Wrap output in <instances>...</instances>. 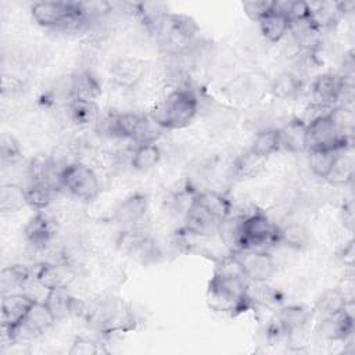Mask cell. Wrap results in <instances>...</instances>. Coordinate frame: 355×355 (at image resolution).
I'll list each match as a JSON object with an SVG mask.
<instances>
[{
	"mask_svg": "<svg viewBox=\"0 0 355 355\" xmlns=\"http://www.w3.org/2000/svg\"><path fill=\"white\" fill-rule=\"evenodd\" d=\"M343 150L338 148H329V147H316V148H309L308 153V165L312 171L313 175L318 178L326 179L329 173L331 172L336 159L338 154Z\"/></svg>",
	"mask_w": 355,
	"mask_h": 355,
	"instance_id": "22",
	"label": "cell"
},
{
	"mask_svg": "<svg viewBox=\"0 0 355 355\" xmlns=\"http://www.w3.org/2000/svg\"><path fill=\"white\" fill-rule=\"evenodd\" d=\"M146 73V62L136 57L119 58L111 67L112 82L122 89H133Z\"/></svg>",
	"mask_w": 355,
	"mask_h": 355,
	"instance_id": "16",
	"label": "cell"
},
{
	"mask_svg": "<svg viewBox=\"0 0 355 355\" xmlns=\"http://www.w3.org/2000/svg\"><path fill=\"white\" fill-rule=\"evenodd\" d=\"M161 159V150L155 143L137 144L132 153L130 165L133 169L140 172H147L157 166Z\"/></svg>",
	"mask_w": 355,
	"mask_h": 355,
	"instance_id": "29",
	"label": "cell"
},
{
	"mask_svg": "<svg viewBox=\"0 0 355 355\" xmlns=\"http://www.w3.org/2000/svg\"><path fill=\"white\" fill-rule=\"evenodd\" d=\"M233 257L248 282L266 283L276 273L273 257L262 248H240L233 251Z\"/></svg>",
	"mask_w": 355,
	"mask_h": 355,
	"instance_id": "5",
	"label": "cell"
},
{
	"mask_svg": "<svg viewBox=\"0 0 355 355\" xmlns=\"http://www.w3.org/2000/svg\"><path fill=\"white\" fill-rule=\"evenodd\" d=\"M301 80L293 72H283L272 83V93L277 98H291L300 92Z\"/></svg>",
	"mask_w": 355,
	"mask_h": 355,
	"instance_id": "34",
	"label": "cell"
},
{
	"mask_svg": "<svg viewBox=\"0 0 355 355\" xmlns=\"http://www.w3.org/2000/svg\"><path fill=\"white\" fill-rule=\"evenodd\" d=\"M309 320V311L302 305H287L283 306L277 313V324L280 326L284 336L293 337L301 334Z\"/></svg>",
	"mask_w": 355,
	"mask_h": 355,
	"instance_id": "20",
	"label": "cell"
},
{
	"mask_svg": "<svg viewBox=\"0 0 355 355\" xmlns=\"http://www.w3.org/2000/svg\"><path fill=\"white\" fill-rule=\"evenodd\" d=\"M194 200L222 222L229 216H232V212H233L232 202L218 191H214V190L200 191L194 196Z\"/></svg>",
	"mask_w": 355,
	"mask_h": 355,
	"instance_id": "25",
	"label": "cell"
},
{
	"mask_svg": "<svg viewBox=\"0 0 355 355\" xmlns=\"http://www.w3.org/2000/svg\"><path fill=\"white\" fill-rule=\"evenodd\" d=\"M340 259L344 265H347L348 268H352L354 265V261H355V245H354V241H348L344 248L341 250L340 252Z\"/></svg>",
	"mask_w": 355,
	"mask_h": 355,
	"instance_id": "41",
	"label": "cell"
},
{
	"mask_svg": "<svg viewBox=\"0 0 355 355\" xmlns=\"http://www.w3.org/2000/svg\"><path fill=\"white\" fill-rule=\"evenodd\" d=\"M198 112V97L189 87L171 92L151 112V118L162 129H182L189 126Z\"/></svg>",
	"mask_w": 355,
	"mask_h": 355,
	"instance_id": "2",
	"label": "cell"
},
{
	"mask_svg": "<svg viewBox=\"0 0 355 355\" xmlns=\"http://www.w3.org/2000/svg\"><path fill=\"white\" fill-rule=\"evenodd\" d=\"M354 178V159L351 155H347V150H343L337 159L336 164L326 178L331 184L336 186H344L348 184Z\"/></svg>",
	"mask_w": 355,
	"mask_h": 355,
	"instance_id": "32",
	"label": "cell"
},
{
	"mask_svg": "<svg viewBox=\"0 0 355 355\" xmlns=\"http://www.w3.org/2000/svg\"><path fill=\"white\" fill-rule=\"evenodd\" d=\"M25 237L36 248H44L57 234V220L44 211H37L25 226Z\"/></svg>",
	"mask_w": 355,
	"mask_h": 355,
	"instance_id": "14",
	"label": "cell"
},
{
	"mask_svg": "<svg viewBox=\"0 0 355 355\" xmlns=\"http://www.w3.org/2000/svg\"><path fill=\"white\" fill-rule=\"evenodd\" d=\"M0 155L3 162L14 164L21 157L19 143L12 136H3L0 141Z\"/></svg>",
	"mask_w": 355,
	"mask_h": 355,
	"instance_id": "39",
	"label": "cell"
},
{
	"mask_svg": "<svg viewBox=\"0 0 355 355\" xmlns=\"http://www.w3.org/2000/svg\"><path fill=\"white\" fill-rule=\"evenodd\" d=\"M32 279V272L25 265H10L1 270L0 286L3 294L18 293L19 288H24Z\"/></svg>",
	"mask_w": 355,
	"mask_h": 355,
	"instance_id": "26",
	"label": "cell"
},
{
	"mask_svg": "<svg viewBox=\"0 0 355 355\" xmlns=\"http://www.w3.org/2000/svg\"><path fill=\"white\" fill-rule=\"evenodd\" d=\"M148 209V198L143 193H133L125 197L114 209L112 219L121 226H132L140 222Z\"/></svg>",
	"mask_w": 355,
	"mask_h": 355,
	"instance_id": "15",
	"label": "cell"
},
{
	"mask_svg": "<svg viewBox=\"0 0 355 355\" xmlns=\"http://www.w3.org/2000/svg\"><path fill=\"white\" fill-rule=\"evenodd\" d=\"M309 22L319 31L322 28L331 26L340 15L337 10V3H309Z\"/></svg>",
	"mask_w": 355,
	"mask_h": 355,
	"instance_id": "31",
	"label": "cell"
},
{
	"mask_svg": "<svg viewBox=\"0 0 355 355\" xmlns=\"http://www.w3.org/2000/svg\"><path fill=\"white\" fill-rule=\"evenodd\" d=\"M58 180L67 191L85 202L94 201L101 191V184L96 172L80 161L67 164L60 171Z\"/></svg>",
	"mask_w": 355,
	"mask_h": 355,
	"instance_id": "4",
	"label": "cell"
},
{
	"mask_svg": "<svg viewBox=\"0 0 355 355\" xmlns=\"http://www.w3.org/2000/svg\"><path fill=\"white\" fill-rule=\"evenodd\" d=\"M33 297L26 293H8L1 297V326L4 334L12 340L14 330L22 323L25 319L32 302Z\"/></svg>",
	"mask_w": 355,
	"mask_h": 355,
	"instance_id": "9",
	"label": "cell"
},
{
	"mask_svg": "<svg viewBox=\"0 0 355 355\" xmlns=\"http://www.w3.org/2000/svg\"><path fill=\"white\" fill-rule=\"evenodd\" d=\"M277 133L280 150L288 153H302L306 150V123L301 118L291 119L277 129Z\"/></svg>",
	"mask_w": 355,
	"mask_h": 355,
	"instance_id": "19",
	"label": "cell"
},
{
	"mask_svg": "<svg viewBox=\"0 0 355 355\" xmlns=\"http://www.w3.org/2000/svg\"><path fill=\"white\" fill-rule=\"evenodd\" d=\"M276 241L291 250H302L309 243V230L302 223L291 222L276 229Z\"/></svg>",
	"mask_w": 355,
	"mask_h": 355,
	"instance_id": "24",
	"label": "cell"
},
{
	"mask_svg": "<svg viewBox=\"0 0 355 355\" xmlns=\"http://www.w3.org/2000/svg\"><path fill=\"white\" fill-rule=\"evenodd\" d=\"M276 226L262 211H254L241 216L240 248H261L266 243L276 241Z\"/></svg>",
	"mask_w": 355,
	"mask_h": 355,
	"instance_id": "6",
	"label": "cell"
},
{
	"mask_svg": "<svg viewBox=\"0 0 355 355\" xmlns=\"http://www.w3.org/2000/svg\"><path fill=\"white\" fill-rule=\"evenodd\" d=\"M25 200L26 205L44 211L53 200V186L46 180H32L25 187Z\"/></svg>",
	"mask_w": 355,
	"mask_h": 355,
	"instance_id": "28",
	"label": "cell"
},
{
	"mask_svg": "<svg viewBox=\"0 0 355 355\" xmlns=\"http://www.w3.org/2000/svg\"><path fill=\"white\" fill-rule=\"evenodd\" d=\"M68 112L71 119L79 126H89L100 121V107L96 101L71 98Z\"/></svg>",
	"mask_w": 355,
	"mask_h": 355,
	"instance_id": "27",
	"label": "cell"
},
{
	"mask_svg": "<svg viewBox=\"0 0 355 355\" xmlns=\"http://www.w3.org/2000/svg\"><path fill=\"white\" fill-rule=\"evenodd\" d=\"M87 318L104 336L126 333L136 327V316L132 306L119 297L98 300Z\"/></svg>",
	"mask_w": 355,
	"mask_h": 355,
	"instance_id": "3",
	"label": "cell"
},
{
	"mask_svg": "<svg viewBox=\"0 0 355 355\" xmlns=\"http://www.w3.org/2000/svg\"><path fill=\"white\" fill-rule=\"evenodd\" d=\"M43 301L46 302L57 322L71 315L83 312V305L69 293L68 287H57L46 291V297Z\"/></svg>",
	"mask_w": 355,
	"mask_h": 355,
	"instance_id": "17",
	"label": "cell"
},
{
	"mask_svg": "<svg viewBox=\"0 0 355 355\" xmlns=\"http://www.w3.org/2000/svg\"><path fill=\"white\" fill-rule=\"evenodd\" d=\"M55 322L57 320L49 309V306L46 305V302L35 300L22 323L14 330L12 340H15L17 337L33 338L36 336H40L50 327H53Z\"/></svg>",
	"mask_w": 355,
	"mask_h": 355,
	"instance_id": "10",
	"label": "cell"
},
{
	"mask_svg": "<svg viewBox=\"0 0 355 355\" xmlns=\"http://www.w3.org/2000/svg\"><path fill=\"white\" fill-rule=\"evenodd\" d=\"M263 161H265V158H261V157L255 155L251 150H248L245 154H243L240 158H237L234 169H236L237 175H240V176H244V178L252 176L261 169Z\"/></svg>",
	"mask_w": 355,
	"mask_h": 355,
	"instance_id": "36",
	"label": "cell"
},
{
	"mask_svg": "<svg viewBox=\"0 0 355 355\" xmlns=\"http://www.w3.org/2000/svg\"><path fill=\"white\" fill-rule=\"evenodd\" d=\"M330 114L306 123V150L316 147L347 150L351 146L349 136L343 135L337 129Z\"/></svg>",
	"mask_w": 355,
	"mask_h": 355,
	"instance_id": "7",
	"label": "cell"
},
{
	"mask_svg": "<svg viewBox=\"0 0 355 355\" xmlns=\"http://www.w3.org/2000/svg\"><path fill=\"white\" fill-rule=\"evenodd\" d=\"M207 302L211 309L223 315H239L252 305L248 280L233 257L222 258L207 286Z\"/></svg>",
	"mask_w": 355,
	"mask_h": 355,
	"instance_id": "1",
	"label": "cell"
},
{
	"mask_svg": "<svg viewBox=\"0 0 355 355\" xmlns=\"http://www.w3.org/2000/svg\"><path fill=\"white\" fill-rule=\"evenodd\" d=\"M340 76L334 73H322L315 78L311 86V96L313 104L334 108L338 101Z\"/></svg>",
	"mask_w": 355,
	"mask_h": 355,
	"instance_id": "18",
	"label": "cell"
},
{
	"mask_svg": "<svg viewBox=\"0 0 355 355\" xmlns=\"http://www.w3.org/2000/svg\"><path fill=\"white\" fill-rule=\"evenodd\" d=\"M352 304L354 302H348L340 312L322 318L318 327V333L322 338L330 340V341H338V340L344 341L349 336H352L354 315L349 311V306Z\"/></svg>",
	"mask_w": 355,
	"mask_h": 355,
	"instance_id": "12",
	"label": "cell"
},
{
	"mask_svg": "<svg viewBox=\"0 0 355 355\" xmlns=\"http://www.w3.org/2000/svg\"><path fill=\"white\" fill-rule=\"evenodd\" d=\"M258 22L262 36L270 43H279L290 32L288 18L277 10H273Z\"/></svg>",
	"mask_w": 355,
	"mask_h": 355,
	"instance_id": "23",
	"label": "cell"
},
{
	"mask_svg": "<svg viewBox=\"0 0 355 355\" xmlns=\"http://www.w3.org/2000/svg\"><path fill=\"white\" fill-rule=\"evenodd\" d=\"M35 279L37 284L46 291L57 287H68V284L73 280V270L71 265L65 261L62 262H44L42 263L36 272Z\"/></svg>",
	"mask_w": 355,
	"mask_h": 355,
	"instance_id": "13",
	"label": "cell"
},
{
	"mask_svg": "<svg viewBox=\"0 0 355 355\" xmlns=\"http://www.w3.org/2000/svg\"><path fill=\"white\" fill-rule=\"evenodd\" d=\"M31 14L40 26L61 28L71 17L78 14V6L71 1H39L32 6Z\"/></svg>",
	"mask_w": 355,
	"mask_h": 355,
	"instance_id": "8",
	"label": "cell"
},
{
	"mask_svg": "<svg viewBox=\"0 0 355 355\" xmlns=\"http://www.w3.org/2000/svg\"><path fill=\"white\" fill-rule=\"evenodd\" d=\"M26 205L25 189L17 184H3L0 189V208L3 212H14Z\"/></svg>",
	"mask_w": 355,
	"mask_h": 355,
	"instance_id": "33",
	"label": "cell"
},
{
	"mask_svg": "<svg viewBox=\"0 0 355 355\" xmlns=\"http://www.w3.org/2000/svg\"><path fill=\"white\" fill-rule=\"evenodd\" d=\"M244 12L254 21H261L269 12L275 10V1L272 0H251L243 3Z\"/></svg>",
	"mask_w": 355,
	"mask_h": 355,
	"instance_id": "38",
	"label": "cell"
},
{
	"mask_svg": "<svg viewBox=\"0 0 355 355\" xmlns=\"http://www.w3.org/2000/svg\"><path fill=\"white\" fill-rule=\"evenodd\" d=\"M69 93H71V98L96 101L101 94V85L90 71L85 69L78 72L72 78Z\"/></svg>",
	"mask_w": 355,
	"mask_h": 355,
	"instance_id": "21",
	"label": "cell"
},
{
	"mask_svg": "<svg viewBox=\"0 0 355 355\" xmlns=\"http://www.w3.org/2000/svg\"><path fill=\"white\" fill-rule=\"evenodd\" d=\"M250 150L261 157V158H268L269 155H272L273 153L280 150V143H279V133L277 129H262L259 130L252 143Z\"/></svg>",
	"mask_w": 355,
	"mask_h": 355,
	"instance_id": "30",
	"label": "cell"
},
{
	"mask_svg": "<svg viewBox=\"0 0 355 355\" xmlns=\"http://www.w3.org/2000/svg\"><path fill=\"white\" fill-rule=\"evenodd\" d=\"M222 220L198 204L194 198L186 211L184 232L200 239H211L219 234Z\"/></svg>",
	"mask_w": 355,
	"mask_h": 355,
	"instance_id": "11",
	"label": "cell"
},
{
	"mask_svg": "<svg viewBox=\"0 0 355 355\" xmlns=\"http://www.w3.org/2000/svg\"><path fill=\"white\" fill-rule=\"evenodd\" d=\"M345 304L347 302H345L344 297L341 295L338 288H336V290L326 291L318 301L316 308H318V312L320 313V316L326 318V316L340 312L345 306Z\"/></svg>",
	"mask_w": 355,
	"mask_h": 355,
	"instance_id": "35",
	"label": "cell"
},
{
	"mask_svg": "<svg viewBox=\"0 0 355 355\" xmlns=\"http://www.w3.org/2000/svg\"><path fill=\"white\" fill-rule=\"evenodd\" d=\"M100 352H105L101 348V344L94 338H89L83 336L75 337L68 351L69 355H97Z\"/></svg>",
	"mask_w": 355,
	"mask_h": 355,
	"instance_id": "37",
	"label": "cell"
},
{
	"mask_svg": "<svg viewBox=\"0 0 355 355\" xmlns=\"http://www.w3.org/2000/svg\"><path fill=\"white\" fill-rule=\"evenodd\" d=\"M24 87V83L17 78V76H11V75H3L1 79V93L3 94H14L21 92Z\"/></svg>",
	"mask_w": 355,
	"mask_h": 355,
	"instance_id": "40",
	"label": "cell"
}]
</instances>
